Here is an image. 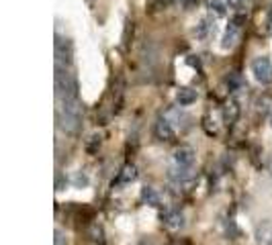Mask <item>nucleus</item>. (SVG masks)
Returning <instances> with one entry per match:
<instances>
[{
    "mask_svg": "<svg viewBox=\"0 0 272 245\" xmlns=\"http://www.w3.org/2000/svg\"><path fill=\"white\" fill-rule=\"evenodd\" d=\"M82 117H84V110H82L80 98L60 100V127L66 133L76 135V133L82 129Z\"/></svg>",
    "mask_w": 272,
    "mask_h": 245,
    "instance_id": "nucleus-1",
    "label": "nucleus"
},
{
    "mask_svg": "<svg viewBox=\"0 0 272 245\" xmlns=\"http://www.w3.org/2000/svg\"><path fill=\"white\" fill-rule=\"evenodd\" d=\"M56 94L58 100L66 98H78V82L76 76L70 72V68L56 63Z\"/></svg>",
    "mask_w": 272,
    "mask_h": 245,
    "instance_id": "nucleus-2",
    "label": "nucleus"
},
{
    "mask_svg": "<svg viewBox=\"0 0 272 245\" xmlns=\"http://www.w3.org/2000/svg\"><path fill=\"white\" fill-rule=\"evenodd\" d=\"M252 74L256 78L258 84L262 86H270L272 84V61L266 55H260L252 61Z\"/></svg>",
    "mask_w": 272,
    "mask_h": 245,
    "instance_id": "nucleus-3",
    "label": "nucleus"
},
{
    "mask_svg": "<svg viewBox=\"0 0 272 245\" xmlns=\"http://www.w3.org/2000/svg\"><path fill=\"white\" fill-rule=\"evenodd\" d=\"M72 57H74L72 41L58 35V37H56V63L70 68V65H72Z\"/></svg>",
    "mask_w": 272,
    "mask_h": 245,
    "instance_id": "nucleus-4",
    "label": "nucleus"
},
{
    "mask_svg": "<svg viewBox=\"0 0 272 245\" xmlns=\"http://www.w3.org/2000/svg\"><path fill=\"white\" fill-rule=\"evenodd\" d=\"M246 20V16L244 14H236L234 18H232V23H230V27L225 29V33H223V39H221V49H232L236 43H238V39H240V29H242V23Z\"/></svg>",
    "mask_w": 272,
    "mask_h": 245,
    "instance_id": "nucleus-5",
    "label": "nucleus"
},
{
    "mask_svg": "<svg viewBox=\"0 0 272 245\" xmlns=\"http://www.w3.org/2000/svg\"><path fill=\"white\" fill-rule=\"evenodd\" d=\"M154 133H156V137L160 139V141H172V139L176 137V131H174L172 123H170L168 119H164V117H160V119L156 121Z\"/></svg>",
    "mask_w": 272,
    "mask_h": 245,
    "instance_id": "nucleus-6",
    "label": "nucleus"
},
{
    "mask_svg": "<svg viewBox=\"0 0 272 245\" xmlns=\"http://www.w3.org/2000/svg\"><path fill=\"white\" fill-rule=\"evenodd\" d=\"M194 149L188 147V145H182V147H178L174 151V164L176 166H186V168H192L194 164Z\"/></svg>",
    "mask_w": 272,
    "mask_h": 245,
    "instance_id": "nucleus-7",
    "label": "nucleus"
},
{
    "mask_svg": "<svg viewBox=\"0 0 272 245\" xmlns=\"http://www.w3.org/2000/svg\"><path fill=\"white\" fill-rule=\"evenodd\" d=\"M162 223L168 227V229H180L184 225V215L180 213V211H176V209H168V211H164L162 213Z\"/></svg>",
    "mask_w": 272,
    "mask_h": 245,
    "instance_id": "nucleus-8",
    "label": "nucleus"
},
{
    "mask_svg": "<svg viewBox=\"0 0 272 245\" xmlns=\"http://www.w3.org/2000/svg\"><path fill=\"white\" fill-rule=\"evenodd\" d=\"M254 237H256L258 245H272V223L270 221L258 223L256 231H254Z\"/></svg>",
    "mask_w": 272,
    "mask_h": 245,
    "instance_id": "nucleus-9",
    "label": "nucleus"
},
{
    "mask_svg": "<svg viewBox=\"0 0 272 245\" xmlns=\"http://www.w3.org/2000/svg\"><path fill=\"white\" fill-rule=\"evenodd\" d=\"M240 102H238V98L236 96H232L228 102H225V106H223V119H225V123L228 125H234L238 119H240Z\"/></svg>",
    "mask_w": 272,
    "mask_h": 245,
    "instance_id": "nucleus-10",
    "label": "nucleus"
},
{
    "mask_svg": "<svg viewBox=\"0 0 272 245\" xmlns=\"http://www.w3.org/2000/svg\"><path fill=\"white\" fill-rule=\"evenodd\" d=\"M196 100V90H192V88H178L176 90V102L180 104V106H188V104H192Z\"/></svg>",
    "mask_w": 272,
    "mask_h": 245,
    "instance_id": "nucleus-11",
    "label": "nucleus"
},
{
    "mask_svg": "<svg viewBox=\"0 0 272 245\" xmlns=\"http://www.w3.org/2000/svg\"><path fill=\"white\" fill-rule=\"evenodd\" d=\"M142 200H144L146 205H150V207H160V205H162L160 192H158L156 188H152V186L142 188Z\"/></svg>",
    "mask_w": 272,
    "mask_h": 245,
    "instance_id": "nucleus-12",
    "label": "nucleus"
},
{
    "mask_svg": "<svg viewBox=\"0 0 272 245\" xmlns=\"http://www.w3.org/2000/svg\"><path fill=\"white\" fill-rule=\"evenodd\" d=\"M135 180H138V170H135V166H131V164L123 166L121 172H119L117 182H119V184H131V182H135Z\"/></svg>",
    "mask_w": 272,
    "mask_h": 245,
    "instance_id": "nucleus-13",
    "label": "nucleus"
},
{
    "mask_svg": "<svg viewBox=\"0 0 272 245\" xmlns=\"http://www.w3.org/2000/svg\"><path fill=\"white\" fill-rule=\"evenodd\" d=\"M213 31H215V25L211 23L209 18H202L200 23L196 25V31H194V33H196L198 39H209V35H211Z\"/></svg>",
    "mask_w": 272,
    "mask_h": 245,
    "instance_id": "nucleus-14",
    "label": "nucleus"
},
{
    "mask_svg": "<svg viewBox=\"0 0 272 245\" xmlns=\"http://www.w3.org/2000/svg\"><path fill=\"white\" fill-rule=\"evenodd\" d=\"M207 4H209V10L215 16H225V14H228V2H225V0H207Z\"/></svg>",
    "mask_w": 272,
    "mask_h": 245,
    "instance_id": "nucleus-15",
    "label": "nucleus"
},
{
    "mask_svg": "<svg viewBox=\"0 0 272 245\" xmlns=\"http://www.w3.org/2000/svg\"><path fill=\"white\" fill-rule=\"evenodd\" d=\"M256 106H258V113L260 115H272V96H268V94L260 96L258 102H256Z\"/></svg>",
    "mask_w": 272,
    "mask_h": 245,
    "instance_id": "nucleus-16",
    "label": "nucleus"
},
{
    "mask_svg": "<svg viewBox=\"0 0 272 245\" xmlns=\"http://www.w3.org/2000/svg\"><path fill=\"white\" fill-rule=\"evenodd\" d=\"M88 176L86 174H82V172H76L74 176H72V184L76 186V188H84V186H88Z\"/></svg>",
    "mask_w": 272,
    "mask_h": 245,
    "instance_id": "nucleus-17",
    "label": "nucleus"
},
{
    "mask_svg": "<svg viewBox=\"0 0 272 245\" xmlns=\"http://www.w3.org/2000/svg\"><path fill=\"white\" fill-rule=\"evenodd\" d=\"M266 33L272 35V8L268 10V16H266Z\"/></svg>",
    "mask_w": 272,
    "mask_h": 245,
    "instance_id": "nucleus-18",
    "label": "nucleus"
},
{
    "mask_svg": "<svg viewBox=\"0 0 272 245\" xmlns=\"http://www.w3.org/2000/svg\"><path fill=\"white\" fill-rule=\"evenodd\" d=\"M225 2H228V6H232V8H242L244 6V0H225Z\"/></svg>",
    "mask_w": 272,
    "mask_h": 245,
    "instance_id": "nucleus-19",
    "label": "nucleus"
},
{
    "mask_svg": "<svg viewBox=\"0 0 272 245\" xmlns=\"http://www.w3.org/2000/svg\"><path fill=\"white\" fill-rule=\"evenodd\" d=\"M90 139H92V141L88 143V151H94V149H96V145H100V137H96V135H94V137H90Z\"/></svg>",
    "mask_w": 272,
    "mask_h": 245,
    "instance_id": "nucleus-20",
    "label": "nucleus"
},
{
    "mask_svg": "<svg viewBox=\"0 0 272 245\" xmlns=\"http://www.w3.org/2000/svg\"><path fill=\"white\" fill-rule=\"evenodd\" d=\"M178 4H180V6H184V8L188 10V8H192V6L196 4V0H178Z\"/></svg>",
    "mask_w": 272,
    "mask_h": 245,
    "instance_id": "nucleus-21",
    "label": "nucleus"
},
{
    "mask_svg": "<svg viewBox=\"0 0 272 245\" xmlns=\"http://www.w3.org/2000/svg\"><path fill=\"white\" fill-rule=\"evenodd\" d=\"M64 241H66L64 233H62L60 229H56V245H64Z\"/></svg>",
    "mask_w": 272,
    "mask_h": 245,
    "instance_id": "nucleus-22",
    "label": "nucleus"
},
{
    "mask_svg": "<svg viewBox=\"0 0 272 245\" xmlns=\"http://www.w3.org/2000/svg\"><path fill=\"white\" fill-rule=\"evenodd\" d=\"M268 170H270V174H272V162H270V166H268Z\"/></svg>",
    "mask_w": 272,
    "mask_h": 245,
    "instance_id": "nucleus-23",
    "label": "nucleus"
},
{
    "mask_svg": "<svg viewBox=\"0 0 272 245\" xmlns=\"http://www.w3.org/2000/svg\"><path fill=\"white\" fill-rule=\"evenodd\" d=\"M270 127H272V115H270Z\"/></svg>",
    "mask_w": 272,
    "mask_h": 245,
    "instance_id": "nucleus-24",
    "label": "nucleus"
}]
</instances>
